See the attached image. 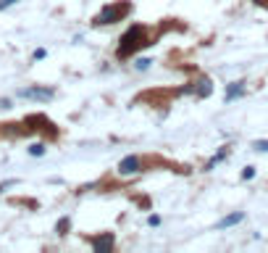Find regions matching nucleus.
<instances>
[{"label": "nucleus", "instance_id": "f257e3e1", "mask_svg": "<svg viewBox=\"0 0 268 253\" xmlns=\"http://www.w3.org/2000/svg\"><path fill=\"white\" fill-rule=\"evenodd\" d=\"M153 42H155V37L150 34V29L145 24H132L121 34V42H119V48H116V58L126 61V58H132L134 53H139L142 48H150Z\"/></svg>", "mask_w": 268, "mask_h": 253}, {"label": "nucleus", "instance_id": "f03ea898", "mask_svg": "<svg viewBox=\"0 0 268 253\" xmlns=\"http://www.w3.org/2000/svg\"><path fill=\"white\" fill-rule=\"evenodd\" d=\"M134 11V6L129 0H119V3H111V6H103L100 14L92 19V27H111L116 21H124Z\"/></svg>", "mask_w": 268, "mask_h": 253}, {"label": "nucleus", "instance_id": "7ed1b4c3", "mask_svg": "<svg viewBox=\"0 0 268 253\" xmlns=\"http://www.w3.org/2000/svg\"><path fill=\"white\" fill-rule=\"evenodd\" d=\"M21 124H24V132H27V135L42 132L45 137H50V140H55V137H58V126H55L48 116H42V113H32V116H27Z\"/></svg>", "mask_w": 268, "mask_h": 253}, {"label": "nucleus", "instance_id": "20e7f679", "mask_svg": "<svg viewBox=\"0 0 268 253\" xmlns=\"http://www.w3.org/2000/svg\"><path fill=\"white\" fill-rule=\"evenodd\" d=\"M90 245L95 248L98 253H111L116 248V235L113 232H100V235H90Z\"/></svg>", "mask_w": 268, "mask_h": 253}, {"label": "nucleus", "instance_id": "39448f33", "mask_svg": "<svg viewBox=\"0 0 268 253\" xmlns=\"http://www.w3.org/2000/svg\"><path fill=\"white\" fill-rule=\"evenodd\" d=\"M147 166V158L142 156H126L121 164H119V174L126 177V174H137V171H142Z\"/></svg>", "mask_w": 268, "mask_h": 253}, {"label": "nucleus", "instance_id": "423d86ee", "mask_svg": "<svg viewBox=\"0 0 268 253\" xmlns=\"http://www.w3.org/2000/svg\"><path fill=\"white\" fill-rule=\"evenodd\" d=\"M21 98H32V100H53L55 90L53 87H27V90H19Z\"/></svg>", "mask_w": 268, "mask_h": 253}, {"label": "nucleus", "instance_id": "0eeeda50", "mask_svg": "<svg viewBox=\"0 0 268 253\" xmlns=\"http://www.w3.org/2000/svg\"><path fill=\"white\" fill-rule=\"evenodd\" d=\"M211 93H213V79L211 77H200L195 82V95L197 98H208Z\"/></svg>", "mask_w": 268, "mask_h": 253}, {"label": "nucleus", "instance_id": "6e6552de", "mask_svg": "<svg viewBox=\"0 0 268 253\" xmlns=\"http://www.w3.org/2000/svg\"><path fill=\"white\" fill-rule=\"evenodd\" d=\"M244 90H247V85H244V82H231V85L226 87V95H224V100L229 103V100H237V98H242V95H244Z\"/></svg>", "mask_w": 268, "mask_h": 253}, {"label": "nucleus", "instance_id": "1a4fd4ad", "mask_svg": "<svg viewBox=\"0 0 268 253\" xmlns=\"http://www.w3.org/2000/svg\"><path fill=\"white\" fill-rule=\"evenodd\" d=\"M244 219V214L242 211H234V214H229V216H224L218 224H216V229H224V227H234V224H239Z\"/></svg>", "mask_w": 268, "mask_h": 253}, {"label": "nucleus", "instance_id": "9d476101", "mask_svg": "<svg viewBox=\"0 0 268 253\" xmlns=\"http://www.w3.org/2000/svg\"><path fill=\"white\" fill-rule=\"evenodd\" d=\"M55 232L58 235H68V232H71V216H61L58 224H55Z\"/></svg>", "mask_w": 268, "mask_h": 253}, {"label": "nucleus", "instance_id": "9b49d317", "mask_svg": "<svg viewBox=\"0 0 268 253\" xmlns=\"http://www.w3.org/2000/svg\"><path fill=\"white\" fill-rule=\"evenodd\" d=\"M226 156H229V148H221V151H218V153H216V156H213V158L205 164V171H208V169H213V166L218 164V161H224Z\"/></svg>", "mask_w": 268, "mask_h": 253}, {"label": "nucleus", "instance_id": "f8f14e48", "mask_svg": "<svg viewBox=\"0 0 268 253\" xmlns=\"http://www.w3.org/2000/svg\"><path fill=\"white\" fill-rule=\"evenodd\" d=\"M45 153V143H34L29 145V156H42Z\"/></svg>", "mask_w": 268, "mask_h": 253}, {"label": "nucleus", "instance_id": "ddd939ff", "mask_svg": "<svg viewBox=\"0 0 268 253\" xmlns=\"http://www.w3.org/2000/svg\"><path fill=\"white\" fill-rule=\"evenodd\" d=\"M14 185H19V179H6V182H0V193H6L8 187H14Z\"/></svg>", "mask_w": 268, "mask_h": 253}, {"label": "nucleus", "instance_id": "4468645a", "mask_svg": "<svg viewBox=\"0 0 268 253\" xmlns=\"http://www.w3.org/2000/svg\"><path fill=\"white\" fill-rule=\"evenodd\" d=\"M252 148H255V151H268V140H255Z\"/></svg>", "mask_w": 268, "mask_h": 253}, {"label": "nucleus", "instance_id": "2eb2a0df", "mask_svg": "<svg viewBox=\"0 0 268 253\" xmlns=\"http://www.w3.org/2000/svg\"><path fill=\"white\" fill-rule=\"evenodd\" d=\"M252 177H255V166H247L242 171V179H252Z\"/></svg>", "mask_w": 268, "mask_h": 253}, {"label": "nucleus", "instance_id": "dca6fc26", "mask_svg": "<svg viewBox=\"0 0 268 253\" xmlns=\"http://www.w3.org/2000/svg\"><path fill=\"white\" fill-rule=\"evenodd\" d=\"M19 3V0H0V11H3V8H11V6H16Z\"/></svg>", "mask_w": 268, "mask_h": 253}, {"label": "nucleus", "instance_id": "f3484780", "mask_svg": "<svg viewBox=\"0 0 268 253\" xmlns=\"http://www.w3.org/2000/svg\"><path fill=\"white\" fill-rule=\"evenodd\" d=\"M147 224H150V227H158V224H160V216H158V214H153V216L147 219Z\"/></svg>", "mask_w": 268, "mask_h": 253}, {"label": "nucleus", "instance_id": "a211bd4d", "mask_svg": "<svg viewBox=\"0 0 268 253\" xmlns=\"http://www.w3.org/2000/svg\"><path fill=\"white\" fill-rule=\"evenodd\" d=\"M150 64H153V61H150V58H139V61H137V69H147Z\"/></svg>", "mask_w": 268, "mask_h": 253}, {"label": "nucleus", "instance_id": "6ab92c4d", "mask_svg": "<svg viewBox=\"0 0 268 253\" xmlns=\"http://www.w3.org/2000/svg\"><path fill=\"white\" fill-rule=\"evenodd\" d=\"M45 55H48V53H45L42 48H40V50H34V61H42V58H45Z\"/></svg>", "mask_w": 268, "mask_h": 253}, {"label": "nucleus", "instance_id": "aec40b11", "mask_svg": "<svg viewBox=\"0 0 268 253\" xmlns=\"http://www.w3.org/2000/svg\"><path fill=\"white\" fill-rule=\"evenodd\" d=\"M0 108H11V100H0Z\"/></svg>", "mask_w": 268, "mask_h": 253}, {"label": "nucleus", "instance_id": "412c9836", "mask_svg": "<svg viewBox=\"0 0 268 253\" xmlns=\"http://www.w3.org/2000/svg\"><path fill=\"white\" fill-rule=\"evenodd\" d=\"M258 6H263V8H268V0H255Z\"/></svg>", "mask_w": 268, "mask_h": 253}]
</instances>
